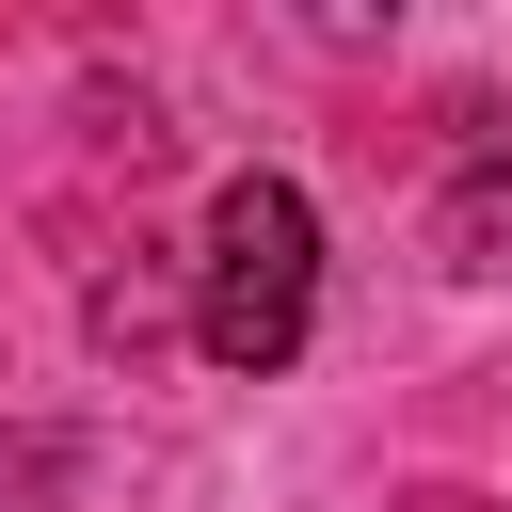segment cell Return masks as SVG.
Instances as JSON below:
<instances>
[{"instance_id": "cell-1", "label": "cell", "mask_w": 512, "mask_h": 512, "mask_svg": "<svg viewBox=\"0 0 512 512\" xmlns=\"http://www.w3.org/2000/svg\"><path fill=\"white\" fill-rule=\"evenodd\" d=\"M320 320V208L288 176H224L208 192V240H192V352L272 384Z\"/></svg>"}, {"instance_id": "cell-2", "label": "cell", "mask_w": 512, "mask_h": 512, "mask_svg": "<svg viewBox=\"0 0 512 512\" xmlns=\"http://www.w3.org/2000/svg\"><path fill=\"white\" fill-rule=\"evenodd\" d=\"M496 240H512V144L464 160V192H448V272H496Z\"/></svg>"}]
</instances>
